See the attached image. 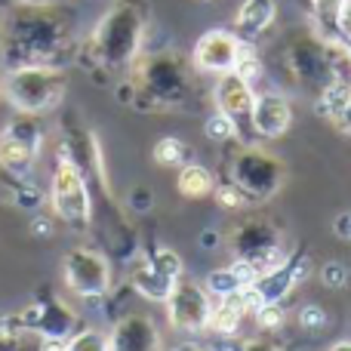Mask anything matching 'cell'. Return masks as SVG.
Returning a JSON list of instances; mask_svg holds the SVG:
<instances>
[{
    "instance_id": "obj_1",
    "label": "cell",
    "mask_w": 351,
    "mask_h": 351,
    "mask_svg": "<svg viewBox=\"0 0 351 351\" xmlns=\"http://www.w3.org/2000/svg\"><path fill=\"white\" fill-rule=\"evenodd\" d=\"M77 12L62 0L12 3L0 19V62L3 68L65 65L74 53Z\"/></svg>"
},
{
    "instance_id": "obj_2",
    "label": "cell",
    "mask_w": 351,
    "mask_h": 351,
    "mask_svg": "<svg viewBox=\"0 0 351 351\" xmlns=\"http://www.w3.org/2000/svg\"><path fill=\"white\" fill-rule=\"evenodd\" d=\"M191 65L176 49H142L130 65L123 102L139 111H182L194 105Z\"/></svg>"
},
{
    "instance_id": "obj_3",
    "label": "cell",
    "mask_w": 351,
    "mask_h": 351,
    "mask_svg": "<svg viewBox=\"0 0 351 351\" xmlns=\"http://www.w3.org/2000/svg\"><path fill=\"white\" fill-rule=\"evenodd\" d=\"M148 22L152 10L145 0H117L90 31L80 49V62L93 71H130V65L145 49Z\"/></svg>"
},
{
    "instance_id": "obj_4",
    "label": "cell",
    "mask_w": 351,
    "mask_h": 351,
    "mask_svg": "<svg viewBox=\"0 0 351 351\" xmlns=\"http://www.w3.org/2000/svg\"><path fill=\"white\" fill-rule=\"evenodd\" d=\"M0 93L19 114H47L65 102L68 74L62 65H22L6 68Z\"/></svg>"
},
{
    "instance_id": "obj_5",
    "label": "cell",
    "mask_w": 351,
    "mask_h": 351,
    "mask_svg": "<svg viewBox=\"0 0 351 351\" xmlns=\"http://www.w3.org/2000/svg\"><path fill=\"white\" fill-rule=\"evenodd\" d=\"M280 65H284L290 84L302 86L315 96L336 77L333 62H330V40L315 25L293 28L280 40Z\"/></svg>"
},
{
    "instance_id": "obj_6",
    "label": "cell",
    "mask_w": 351,
    "mask_h": 351,
    "mask_svg": "<svg viewBox=\"0 0 351 351\" xmlns=\"http://www.w3.org/2000/svg\"><path fill=\"white\" fill-rule=\"evenodd\" d=\"M234 145L237 148L228 158V179L247 194L250 204L271 200L287 182V164L274 158L271 152H265L259 142H253V145L234 142Z\"/></svg>"
},
{
    "instance_id": "obj_7",
    "label": "cell",
    "mask_w": 351,
    "mask_h": 351,
    "mask_svg": "<svg viewBox=\"0 0 351 351\" xmlns=\"http://www.w3.org/2000/svg\"><path fill=\"white\" fill-rule=\"evenodd\" d=\"M49 206H53V216L74 231H86L93 225L96 206H93L90 182L62 154L56 160L53 179H49Z\"/></svg>"
},
{
    "instance_id": "obj_8",
    "label": "cell",
    "mask_w": 351,
    "mask_h": 351,
    "mask_svg": "<svg viewBox=\"0 0 351 351\" xmlns=\"http://www.w3.org/2000/svg\"><path fill=\"white\" fill-rule=\"evenodd\" d=\"M59 154L68 158L84 179L90 182L93 197H102L105 204H114L111 197V185H108V173H105V158H102V145H99V136L93 133L86 123H80L77 117H65L62 121V145Z\"/></svg>"
},
{
    "instance_id": "obj_9",
    "label": "cell",
    "mask_w": 351,
    "mask_h": 351,
    "mask_svg": "<svg viewBox=\"0 0 351 351\" xmlns=\"http://www.w3.org/2000/svg\"><path fill=\"white\" fill-rule=\"evenodd\" d=\"M179 278H185V262L170 247H154L136 256L130 268V287L148 302H167Z\"/></svg>"
},
{
    "instance_id": "obj_10",
    "label": "cell",
    "mask_w": 351,
    "mask_h": 351,
    "mask_svg": "<svg viewBox=\"0 0 351 351\" xmlns=\"http://www.w3.org/2000/svg\"><path fill=\"white\" fill-rule=\"evenodd\" d=\"M43 148V127L37 114H19L0 130V170L25 179Z\"/></svg>"
},
{
    "instance_id": "obj_11",
    "label": "cell",
    "mask_w": 351,
    "mask_h": 351,
    "mask_svg": "<svg viewBox=\"0 0 351 351\" xmlns=\"http://www.w3.org/2000/svg\"><path fill=\"white\" fill-rule=\"evenodd\" d=\"M210 96H213V108L234 127V142H243V145L259 142L256 139V130H253V102H256L253 84H247L241 74L228 71V74H219L216 77Z\"/></svg>"
},
{
    "instance_id": "obj_12",
    "label": "cell",
    "mask_w": 351,
    "mask_h": 351,
    "mask_svg": "<svg viewBox=\"0 0 351 351\" xmlns=\"http://www.w3.org/2000/svg\"><path fill=\"white\" fill-rule=\"evenodd\" d=\"M62 278L77 299H102L111 290V262L102 250L74 247L62 259Z\"/></svg>"
},
{
    "instance_id": "obj_13",
    "label": "cell",
    "mask_w": 351,
    "mask_h": 351,
    "mask_svg": "<svg viewBox=\"0 0 351 351\" xmlns=\"http://www.w3.org/2000/svg\"><path fill=\"white\" fill-rule=\"evenodd\" d=\"M16 321L22 324L28 333L40 336L43 342H68L77 333V311L56 293H40L31 305H25L16 315Z\"/></svg>"
},
{
    "instance_id": "obj_14",
    "label": "cell",
    "mask_w": 351,
    "mask_h": 351,
    "mask_svg": "<svg viewBox=\"0 0 351 351\" xmlns=\"http://www.w3.org/2000/svg\"><path fill=\"white\" fill-rule=\"evenodd\" d=\"M167 321L179 333H204L206 321H210L213 296L206 287L194 278H179L173 293L167 296Z\"/></svg>"
},
{
    "instance_id": "obj_15",
    "label": "cell",
    "mask_w": 351,
    "mask_h": 351,
    "mask_svg": "<svg viewBox=\"0 0 351 351\" xmlns=\"http://www.w3.org/2000/svg\"><path fill=\"white\" fill-rule=\"evenodd\" d=\"M241 49H243V40L231 28H210L194 40L191 65L194 71L219 77V74L234 71L237 59H241Z\"/></svg>"
},
{
    "instance_id": "obj_16",
    "label": "cell",
    "mask_w": 351,
    "mask_h": 351,
    "mask_svg": "<svg viewBox=\"0 0 351 351\" xmlns=\"http://www.w3.org/2000/svg\"><path fill=\"white\" fill-rule=\"evenodd\" d=\"M293 127V105L284 93L278 90H265L256 93L253 102V130L256 139L262 142H274L280 136H287Z\"/></svg>"
},
{
    "instance_id": "obj_17",
    "label": "cell",
    "mask_w": 351,
    "mask_h": 351,
    "mask_svg": "<svg viewBox=\"0 0 351 351\" xmlns=\"http://www.w3.org/2000/svg\"><path fill=\"white\" fill-rule=\"evenodd\" d=\"M108 351H160L158 324L139 311L121 315L108 333Z\"/></svg>"
},
{
    "instance_id": "obj_18",
    "label": "cell",
    "mask_w": 351,
    "mask_h": 351,
    "mask_svg": "<svg viewBox=\"0 0 351 351\" xmlns=\"http://www.w3.org/2000/svg\"><path fill=\"white\" fill-rule=\"evenodd\" d=\"M274 22H278V0H241L231 31L241 40L256 43L274 28Z\"/></svg>"
},
{
    "instance_id": "obj_19",
    "label": "cell",
    "mask_w": 351,
    "mask_h": 351,
    "mask_svg": "<svg viewBox=\"0 0 351 351\" xmlns=\"http://www.w3.org/2000/svg\"><path fill=\"white\" fill-rule=\"evenodd\" d=\"M228 243L231 250H234V259H243V256L256 253V250H265L271 247V243H284V234H280V228L274 222H268V219H241V222L231 228L228 234Z\"/></svg>"
},
{
    "instance_id": "obj_20",
    "label": "cell",
    "mask_w": 351,
    "mask_h": 351,
    "mask_svg": "<svg viewBox=\"0 0 351 351\" xmlns=\"http://www.w3.org/2000/svg\"><path fill=\"white\" fill-rule=\"evenodd\" d=\"M176 188H179V194L182 197H188V200H204V197H210V194L216 191V176H213V170H206L204 164L188 160V164L179 167Z\"/></svg>"
},
{
    "instance_id": "obj_21",
    "label": "cell",
    "mask_w": 351,
    "mask_h": 351,
    "mask_svg": "<svg viewBox=\"0 0 351 351\" xmlns=\"http://www.w3.org/2000/svg\"><path fill=\"white\" fill-rule=\"evenodd\" d=\"M348 99H351V80L333 77V80H330V84L315 96V111H317V117H324V121L336 123V121H339V114L346 111Z\"/></svg>"
},
{
    "instance_id": "obj_22",
    "label": "cell",
    "mask_w": 351,
    "mask_h": 351,
    "mask_svg": "<svg viewBox=\"0 0 351 351\" xmlns=\"http://www.w3.org/2000/svg\"><path fill=\"white\" fill-rule=\"evenodd\" d=\"M243 321H247V315H243L234 302H228V299H213L206 330H210L213 336H234V333H241Z\"/></svg>"
},
{
    "instance_id": "obj_23",
    "label": "cell",
    "mask_w": 351,
    "mask_h": 351,
    "mask_svg": "<svg viewBox=\"0 0 351 351\" xmlns=\"http://www.w3.org/2000/svg\"><path fill=\"white\" fill-rule=\"evenodd\" d=\"M152 158H154V164H158V167L179 170L182 164H188V158H191V148H188V142H182L179 136H164V139L154 142Z\"/></svg>"
},
{
    "instance_id": "obj_24",
    "label": "cell",
    "mask_w": 351,
    "mask_h": 351,
    "mask_svg": "<svg viewBox=\"0 0 351 351\" xmlns=\"http://www.w3.org/2000/svg\"><path fill=\"white\" fill-rule=\"evenodd\" d=\"M342 6H346V0H308L311 22H315V28L321 31L324 37L336 34V22H339Z\"/></svg>"
},
{
    "instance_id": "obj_25",
    "label": "cell",
    "mask_w": 351,
    "mask_h": 351,
    "mask_svg": "<svg viewBox=\"0 0 351 351\" xmlns=\"http://www.w3.org/2000/svg\"><path fill=\"white\" fill-rule=\"evenodd\" d=\"M234 74H241V77L253 86L265 77V62H262V56L256 53V43L243 40V49H241V59H237V65H234Z\"/></svg>"
},
{
    "instance_id": "obj_26",
    "label": "cell",
    "mask_w": 351,
    "mask_h": 351,
    "mask_svg": "<svg viewBox=\"0 0 351 351\" xmlns=\"http://www.w3.org/2000/svg\"><path fill=\"white\" fill-rule=\"evenodd\" d=\"M62 351H108V333L96 327H84L62 346Z\"/></svg>"
},
{
    "instance_id": "obj_27",
    "label": "cell",
    "mask_w": 351,
    "mask_h": 351,
    "mask_svg": "<svg viewBox=\"0 0 351 351\" xmlns=\"http://www.w3.org/2000/svg\"><path fill=\"white\" fill-rule=\"evenodd\" d=\"M253 321H256V327H259L262 333H274V330L284 327L287 311H284V305L280 302H262L259 308L253 311Z\"/></svg>"
},
{
    "instance_id": "obj_28",
    "label": "cell",
    "mask_w": 351,
    "mask_h": 351,
    "mask_svg": "<svg viewBox=\"0 0 351 351\" xmlns=\"http://www.w3.org/2000/svg\"><path fill=\"white\" fill-rule=\"evenodd\" d=\"M213 197H216L219 206H225V210H243V206H250V197L231 179L216 182V191H213Z\"/></svg>"
},
{
    "instance_id": "obj_29",
    "label": "cell",
    "mask_w": 351,
    "mask_h": 351,
    "mask_svg": "<svg viewBox=\"0 0 351 351\" xmlns=\"http://www.w3.org/2000/svg\"><path fill=\"white\" fill-rule=\"evenodd\" d=\"M204 133H206V139H213L216 145L234 142V127H231V123L225 121V117L219 114V111H213V114L204 121Z\"/></svg>"
},
{
    "instance_id": "obj_30",
    "label": "cell",
    "mask_w": 351,
    "mask_h": 351,
    "mask_svg": "<svg viewBox=\"0 0 351 351\" xmlns=\"http://www.w3.org/2000/svg\"><path fill=\"white\" fill-rule=\"evenodd\" d=\"M327 324H330V315L317 302H308V305H302V308H299V327H302V330L317 333V330H324Z\"/></svg>"
},
{
    "instance_id": "obj_31",
    "label": "cell",
    "mask_w": 351,
    "mask_h": 351,
    "mask_svg": "<svg viewBox=\"0 0 351 351\" xmlns=\"http://www.w3.org/2000/svg\"><path fill=\"white\" fill-rule=\"evenodd\" d=\"M321 280L330 290H342L348 284V268L342 262H324L321 265Z\"/></svg>"
},
{
    "instance_id": "obj_32",
    "label": "cell",
    "mask_w": 351,
    "mask_h": 351,
    "mask_svg": "<svg viewBox=\"0 0 351 351\" xmlns=\"http://www.w3.org/2000/svg\"><path fill=\"white\" fill-rule=\"evenodd\" d=\"M130 206H133L136 213H148L154 206L152 191H148V188H133V191H130Z\"/></svg>"
},
{
    "instance_id": "obj_33",
    "label": "cell",
    "mask_w": 351,
    "mask_h": 351,
    "mask_svg": "<svg viewBox=\"0 0 351 351\" xmlns=\"http://www.w3.org/2000/svg\"><path fill=\"white\" fill-rule=\"evenodd\" d=\"M336 37L339 40L351 43V0H346V6H342L339 12V22H336Z\"/></svg>"
},
{
    "instance_id": "obj_34",
    "label": "cell",
    "mask_w": 351,
    "mask_h": 351,
    "mask_svg": "<svg viewBox=\"0 0 351 351\" xmlns=\"http://www.w3.org/2000/svg\"><path fill=\"white\" fill-rule=\"evenodd\" d=\"M247 346V339H241V336H216V342L210 346V351H243Z\"/></svg>"
},
{
    "instance_id": "obj_35",
    "label": "cell",
    "mask_w": 351,
    "mask_h": 351,
    "mask_svg": "<svg viewBox=\"0 0 351 351\" xmlns=\"http://www.w3.org/2000/svg\"><path fill=\"white\" fill-rule=\"evenodd\" d=\"M333 234L339 237V241H346V243H351V210H346V213H339V216L333 219Z\"/></svg>"
},
{
    "instance_id": "obj_36",
    "label": "cell",
    "mask_w": 351,
    "mask_h": 351,
    "mask_svg": "<svg viewBox=\"0 0 351 351\" xmlns=\"http://www.w3.org/2000/svg\"><path fill=\"white\" fill-rule=\"evenodd\" d=\"M243 351H284V348H280L268 333H262V336H253V339H247Z\"/></svg>"
},
{
    "instance_id": "obj_37",
    "label": "cell",
    "mask_w": 351,
    "mask_h": 351,
    "mask_svg": "<svg viewBox=\"0 0 351 351\" xmlns=\"http://www.w3.org/2000/svg\"><path fill=\"white\" fill-rule=\"evenodd\" d=\"M31 231H34L37 237L53 234V222H49V219H43V216H34V222H31Z\"/></svg>"
},
{
    "instance_id": "obj_38",
    "label": "cell",
    "mask_w": 351,
    "mask_h": 351,
    "mask_svg": "<svg viewBox=\"0 0 351 351\" xmlns=\"http://www.w3.org/2000/svg\"><path fill=\"white\" fill-rule=\"evenodd\" d=\"M336 127H339L346 136H351V99H348L346 111H342V114H339V121H336Z\"/></svg>"
},
{
    "instance_id": "obj_39",
    "label": "cell",
    "mask_w": 351,
    "mask_h": 351,
    "mask_svg": "<svg viewBox=\"0 0 351 351\" xmlns=\"http://www.w3.org/2000/svg\"><path fill=\"white\" fill-rule=\"evenodd\" d=\"M219 234H216V231H204V234H200V247H204V250H216L219 247Z\"/></svg>"
},
{
    "instance_id": "obj_40",
    "label": "cell",
    "mask_w": 351,
    "mask_h": 351,
    "mask_svg": "<svg viewBox=\"0 0 351 351\" xmlns=\"http://www.w3.org/2000/svg\"><path fill=\"white\" fill-rule=\"evenodd\" d=\"M330 351H351V339H339L330 346Z\"/></svg>"
},
{
    "instance_id": "obj_41",
    "label": "cell",
    "mask_w": 351,
    "mask_h": 351,
    "mask_svg": "<svg viewBox=\"0 0 351 351\" xmlns=\"http://www.w3.org/2000/svg\"><path fill=\"white\" fill-rule=\"evenodd\" d=\"M173 351H210V348H200V346H179V348H173Z\"/></svg>"
},
{
    "instance_id": "obj_42",
    "label": "cell",
    "mask_w": 351,
    "mask_h": 351,
    "mask_svg": "<svg viewBox=\"0 0 351 351\" xmlns=\"http://www.w3.org/2000/svg\"><path fill=\"white\" fill-rule=\"evenodd\" d=\"M10 3H28V0H10Z\"/></svg>"
},
{
    "instance_id": "obj_43",
    "label": "cell",
    "mask_w": 351,
    "mask_h": 351,
    "mask_svg": "<svg viewBox=\"0 0 351 351\" xmlns=\"http://www.w3.org/2000/svg\"><path fill=\"white\" fill-rule=\"evenodd\" d=\"M348 49H351V43H348Z\"/></svg>"
}]
</instances>
